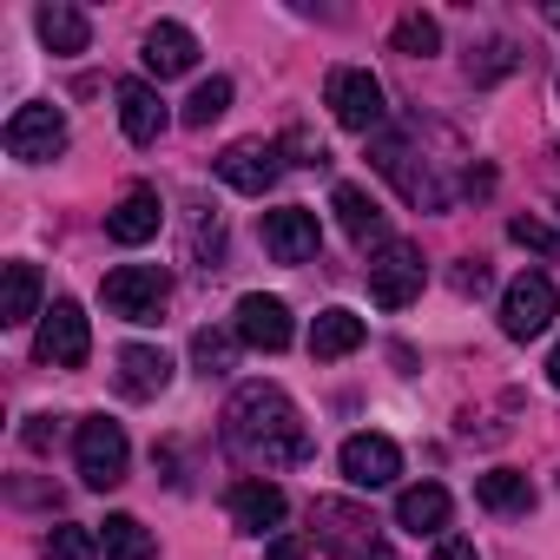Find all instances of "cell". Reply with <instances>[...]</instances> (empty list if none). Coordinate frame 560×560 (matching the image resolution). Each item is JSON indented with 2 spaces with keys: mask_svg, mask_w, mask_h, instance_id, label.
Masks as SVG:
<instances>
[{
  "mask_svg": "<svg viewBox=\"0 0 560 560\" xmlns=\"http://www.w3.org/2000/svg\"><path fill=\"white\" fill-rule=\"evenodd\" d=\"M224 448H231L244 468H264V475H270V468H298V462L317 455V442H311L298 402L277 389V383H244V389L231 396V409H224Z\"/></svg>",
  "mask_w": 560,
  "mask_h": 560,
  "instance_id": "6da1fadb",
  "label": "cell"
},
{
  "mask_svg": "<svg viewBox=\"0 0 560 560\" xmlns=\"http://www.w3.org/2000/svg\"><path fill=\"white\" fill-rule=\"evenodd\" d=\"M311 534H317V547L337 553V560H396V547L376 534L370 508H357V501H343V494L311 501Z\"/></svg>",
  "mask_w": 560,
  "mask_h": 560,
  "instance_id": "7a4b0ae2",
  "label": "cell"
},
{
  "mask_svg": "<svg viewBox=\"0 0 560 560\" xmlns=\"http://www.w3.org/2000/svg\"><path fill=\"white\" fill-rule=\"evenodd\" d=\"M100 304L119 324H159L172 304V270L165 264H119V270H106Z\"/></svg>",
  "mask_w": 560,
  "mask_h": 560,
  "instance_id": "3957f363",
  "label": "cell"
},
{
  "mask_svg": "<svg viewBox=\"0 0 560 560\" xmlns=\"http://www.w3.org/2000/svg\"><path fill=\"white\" fill-rule=\"evenodd\" d=\"M73 462H80V481L86 488H119L126 481V462H132V442L113 416H86L73 429Z\"/></svg>",
  "mask_w": 560,
  "mask_h": 560,
  "instance_id": "277c9868",
  "label": "cell"
},
{
  "mask_svg": "<svg viewBox=\"0 0 560 560\" xmlns=\"http://www.w3.org/2000/svg\"><path fill=\"white\" fill-rule=\"evenodd\" d=\"M422 284H429V264L409 237H389L383 250H370V298L383 311H409L422 298Z\"/></svg>",
  "mask_w": 560,
  "mask_h": 560,
  "instance_id": "5b68a950",
  "label": "cell"
},
{
  "mask_svg": "<svg viewBox=\"0 0 560 560\" xmlns=\"http://www.w3.org/2000/svg\"><path fill=\"white\" fill-rule=\"evenodd\" d=\"M553 317H560V291H553V277H540V270H521L514 284L501 291V330H508L514 343H534V337H547V330H553Z\"/></svg>",
  "mask_w": 560,
  "mask_h": 560,
  "instance_id": "8992f818",
  "label": "cell"
},
{
  "mask_svg": "<svg viewBox=\"0 0 560 560\" xmlns=\"http://www.w3.org/2000/svg\"><path fill=\"white\" fill-rule=\"evenodd\" d=\"M324 106L337 113V126L343 132H376L383 126V80L370 73V67H330V80H324Z\"/></svg>",
  "mask_w": 560,
  "mask_h": 560,
  "instance_id": "52a82bcc",
  "label": "cell"
},
{
  "mask_svg": "<svg viewBox=\"0 0 560 560\" xmlns=\"http://www.w3.org/2000/svg\"><path fill=\"white\" fill-rule=\"evenodd\" d=\"M34 357L54 363V370H80V363L93 357V324H86V311H80L73 298H54V311L40 317V330H34Z\"/></svg>",
  "mask_w": 560,
  "mask_h": 560,
  "instance_id": "ba28073f",
  "label": "cell"
},
{
  "mask_svg": "<svg viewBox=\"0 0 560 560\" xmlns=\"http://www.w3.org/2000/svg\"><path fill=\"white\" fill-rule=\"evenodd\" d=\"M8 159H21V165H47V159H60L67 152V113L60 106H47V100H34V106H21L14 119H8Z\"/></svg>",
  "mask_w": 560,
  "mask_h": 560,
  "instance_id": "9c48e42d",
  "label": "cell"
},
{
  "mask_svg": "<svg viewBox=\"0 0 560 560\" xmlns=\"http://www.w3.org/2000/svg\"><path fill=\"white\" fill-rule=\"evenodd\" d=\"M257 237H264V250H270L277 264H317V250H324V224H317V211H311V205L264 211Z\"/></svg>",
  "mask_w": 560,
  "mask_h": 560,
  "instance_id": "30bf717a",
  "label": "cell"
},
{
  "mask_svg": "<svg viewBox=\"0 0 560 560\" xmlns=\"http://www.w3.org/2000/svg\"><path fill=\"white\" fill-rule=\"evenodd\" d=\"M277 172H284V145H270V139H237L218 152V178L244 198H264L277 185Z\"/></svg>",
  "mask_w": 560,
  "mask_h": 560,
  "instance_id": "8fae6325",
  "label": "cell"
},
{
  "mask_svg": "<svg viewBox=\"0 0 560 560\" xmlns=\"http://www.w3.org/2000/svg\"><path fill=\"white\" fill-rule=\"evenodd\" d=\"M231 330H237V343H244V350H264V357L291 350V337H298V330H291V304H284V298H264V291L237 298Z\"/></svg>",
  "mask_w": 560,
  "mask_h": 560,
  "instance_id": "7c38bea8",
  "label": "cell"
},
{
  "mask_svg": "<svg viewBox=\"0 0 560 560\" xmlns=\"http://www.w3.org/2000/svg\"><path fill=\"white\" fill-rule=\"evenodd\" d=\"M409 159H416V152H409L402 139H376V172H383V178H396V191H402L409 205H422V211H448V198H455V191H448L429 165H409Z\"/></svg>",
  "mask_w": 560,
  "mask_h": 560,
  "instance_id": "4fadbf2b",
  "label": "cell"
},
{
  "mask_svg": "<svg viewBox=\"0 0 560 560\" xmlns=\"http://www.w3.org/2000/svg\"><path fill=\"white\" fill-rule=\"evenodd\" d=\"M337 468H343L350 488H389V481L402 475V448H396L389 435L363 429V435H350V442L337 448Z\"/></svg>",
  "mask_w": 560,
  "mask_h": 560,
  "instance_id": "5bb4252c",
  "label": "cell"
},
{
  "mask_svg": "<svg viewBox=\"0 0 560 560\" xmlns=\"http://www.w3.org/2000/svg\"><path fill=\"white\" fill-rule=\"evenodd\" d=\"M224 508H231V527L237 534H277V521H284V488H277L270 475H244L231 494H224Z\"/></svg>",
  "mask_w": 560,
  "mask_h": 560,
  "instance_id": "9a60e30c",
  "label": "cell"
},
{
  "mask_svg": "<svg viewBox=\"0 0 560 560\" xmlns=\"http://www.w3.org/2000/svg\"><path fill=\"white\" fill-rule=\"evenodd\" d=\"M159 224H165V205H159V191H152V185H132V191L106 211V231H113V244H126V250L152 244V237H159Z\"/></svg>",
  "mask_w": 560,
  "mask_h": 560,
  "instance_id": "2e32d148",
  "label": "cell"
},
{
  "mask_svg": "<svg viewBox=\"0 0 560 560\" xmlns=\"http://www.w3.org/2000/svg\"><path fill=\"white\" fill-rule=\"evenodd\" d=\"M145 73L152 80H178V73H191L198 67V40H191V27H178V21H152L145 27Z\"/></svg>",
  "mask_w": 560,
  "mask_h": 560,
  "instance_id": "e0dca14e",
  "label": "cell"
},
{
  "mask_svg": "<svg viewBox=\"0 0 560 560\" xmlns=\"http://www.w3.org/2000/svg\"><path fill=\"white\" fill-rule=\"evenodd\" d=\"M119 126H126L132 145H159L172 119H165V100L145 80H119Z\"/></svg>",
  "mask_w": 560,
  "mask_h": 560,
  "instance_id": "ac0fdd59",
  "label": "cell"
},
{
  "mask_svg": "<svg viewBox=\"0 0 560 560\" xmlns=\"http://www.w3.org/2000/svg\"><path fill=\"white\" fill-rule=\"evenodd\" d=\"M330 205H337V224H343L363 250H383V244H389V218H383V205H376L363 185H337Z\"/></svg>",
  "mask_w": 560,
  "mask_h": 560,
  "instance_id": "d6986e66",
  "label": "cell"
},
{
  "mask_svg": "<svg viewBox=\"0 0 560 560\" xmlns=\"http://www.w3.org/2000/svg\"><path fill=\"white\" fill-rule=\"evenodd\" d=\"M448 508H455V501H448V488H435V481H416V488L396 494V521H402L416 540H422V534L442 540V534H448Z\"/></svg>",
  "mask_w": 560,
  "mask_h": 560,
  "instance_id": "ffe728a7",
  "label": "cell"
},
{
  "mask_svg": "<svg viewBox=\"0 0 560 560\" xmlns=\"http://www.w3.org/2000/svg\"><path fill=\"white\" fill-rule=\"evenodd\" d=\"M165 383H172V357L165 350H152V343H126L119 350V389L126 396H165Z\"/></svg>",
  "mask_w": 560,
  "mask_h": 560,
  "instance_id": "44dd1931",
  "label": "cell"
},
{
  "mask_svg": "<svg viewBox=\"0 0 560 560\" xmlns=\"http://www.w3.org/2000/svg\"><path fill=\"white\" fill-rule=\"evenodd\" d=\"M34 27H40L47 54H86V40H93V21L73 8V0H47V8L34 14Z\"/></svg>",
  "mask_w": 560,
  "mask_h": 560,
  "instance_id": "7402d4cb",
  "label": "cell"
},
{
  "mask_svg": "<svg viewBox=\"0 0 560 560\" xmlns=\"http://www.w3.org/2000/svg\"><path fill=\"white\" fill-rule=\"evenodd\" d=\"M363 317L357 311H324L317 324H311V357L317 363H337V357H350V350H363Z\"/></svg>",
  "mask_w": 560,
  "mask_h": 560,
  "instance_id": "603a6c76",
  "label": "cell"
},
{
  "mask_svg": "<svg viewBox=\"0 0 560 560\" xmlns=\"http://www.w3.org/2000/svg\"><path fill=\"white\" fill-rule=\"evenodd\" d=\"M40 311V264H8V284H0V324H34Z\"/></svg>",
  "mask_w": 560,
  "mask_h": 560,
  "instance_id": "cb8c5ba5",
  "label": "cell"
},
{
  "mask_svg": "<svg viewBox=\"0 0 560 560\" xmlns=\"http://www.w3.org/2000/svg\"><path fill=\"white\" fill-rule=\"evenodd\" d=\"M475 501H481L488 514H527V508H534V481H527L521 468H488V475L475 481Z\"/></svg>",
  "mask_w": 560,
  "mask_h": 560,
  "instance_id": "d4e9b609",
  "label": "cell"
},
{
  "mask_svg": "<svg viewBox=\"0 0 560 560\" xmlns=\"http://www.w3.org/2000/svg\"><path fill=\"white\" fill-rule=\"evenodd\" d=\"M100 547H106V560H152L159 553V540H152V527L139 514H106L100 521Z\"/></svg>",
  "mask_w": 560,
  "mask_h": 560,
  "instance_id": "484cf974",
  "label": "cell"
},
{
  "mask_svg": "<svg viewBox=\"0 0 560 560\" xmlns=\"http://www.w3.org/2000/svg\"><path fill=\"white\" fill-rule=\"evenodd\" d=\"M40 553H47V560H100L106 547H100V527H80V521H60V527H47V540H40Z\"/></svg>",
  "mask_w": 560,
  "mask_h": 560,
  "instance_id": "4316f807",
  "label": "cell"
},
{
  "mask_svg": "<svg viewBox=\"0 0 560 560\" xmlns=\"http://www.w3.org/2000/svg\"><path fill=\"white\" fill-rule=\"evenodd\" d=\"M389 47H396V54H409V60H429V54L442 47L435 14H402V21H396V34H389Z\"/></svg>",
  "mask_w": 560,
  "mask_h": 560,
  "instance_id": "83f0119b",
  "label": "cell"
},
{
  "mask_svg": "<svg viewBox=\"0 0 560 560\" xmlns=\"http://www.w3.org/2000/svg\"><path fill=\"white\" fill-rule=\"evenodd\" d=\"M514 67H521L514 40H481V47L468 54V80H475V86H494V80H508Z\"/></svg>",
  "mask_w": 560,
  "mask_h": 560,
  "instance_id": "f1b7e54d",
  "label": "cell"
},
{
  "mask_svg": "<svg viewBox=\"0 0 560 560\" xmlns=\"http://www.w3.org/2000/svg\"><path fill=\"white\" fill-rule=\"evenodd\" d=\"M231 113V80H198L191 86V100H185V126L191 132H205L211 119H224Z\"/></svg>",
  "mask_w": 560,
  "mask_h": 560,
  "instance_id": "f546056e",
  "label": "cell"
},
{
  "mask_svg": "<svg viewBox=\"0 0 560 560\" xmlns=\"http://www.w3.org/2000/svg\"><path fill=\"white\" fill-rule=\"evenodd\" d=\"M191 363H198L205 376H231V363H237V330H198V337H191Z\"/></svg>",
  "mask_w": 560,
  "mask_h": 560,
  "instance_id": "4dcf8cb0",
  "label": "cell"
},
{
  "mask_svg": "<svg viewBox=\"0 0 560 560\" xmlns=\"http://www.w3.org/2000/svg\"><path fill=\"white\" fill-rule=\"evenodd\" d=\"M508 237H514L521 250H534V257H560V231H553V224H540V218H514V224H508Z\"/></svg>",
  "mask_w": 560,
  "mask_h": 560,
  "instance_id": "1f68e13d",
  "label": "cell"
},
{
  "mask_svg": "<svg viewBox=\"0 0 560 560\" xmlns=\"http://www.w3.org/2000/svg\"><path fill=\"white\" fill-rule=\"evenodd\" d=\"M264 560H311V540H304V534H270Z\"/></svg>",
  "mask_w": 560,
  "mask_h": 560,
  "instance_id": "d6a6232c",
  "label": "cell"
},
{
  "mask_svg": "<svg viewBox=\"0 0 560 560\" xmlns=\"http://www.w3.org/2000/svg\"><path fill=\"white\" fill-rule=\"evenodd\" d=\"M284 145H291V152H298V165H317V172H324V165H330V152H324V145H317V139H311V132H291V139H284Z\"/></svg>",
  "mask_w": 560,
  "mask_h": 560,
  "instance_id": "836d02e7",
  "label": "cell"
},
{
  "mask_svg": "<svg viewBox=\"0 0 560 560\" xmlns=\"http://www.w3.org/2000/svg\"><path fill=\"white\" fill-rule=\"evenodd\" d=\"M435 560H481V553H475V540H462V534H442V540H435Z\"/></svg>",
  "mask_w": 560,
  "mask_h": 560,
  "instance_id": "e575fe53",
  "label": "cell"
},
{
  "mask_svg": "<svg viewBox=\"0 0 560 560\" xmlns=\"http://www.w3.org/2000/svg\"><path fill=\"white\" fill-rule=\"evenodd\" d=\"M455 291H462V298H481V291H488V270H481V264H462V270H455Z\"/></svg>",
  "mask_w": 560,
  "mask_h": 560,
  "instance_id": "d590c367",
  "label": "cell"
},
{
  "mask_svg": "<svg viewBox=\"0 0 560 560\" xmlns=\"http://www.w3.org/2000/svg\"><path fill=\"white\" fill-rule=\"evenodd\" d=\"M47 442H54V416H34L27 422V448H47Z\"/></svg>",
  "mask_w": 560,
  "mask_h": 560,
  "instance_id": "8d00e7d4",
  "label": "cell"
},
{
  "mask_svg": "<svg viewBox=\"0 0 560 560\" xmlns=\"http://www.w3.org/2000/svg\"><path fill=\"white\" fill-rule=\"evenodd\" d=\"M547 383L560 389V343H553V357H547Z\"/></svg>",
  "mask_w": 560,
  "mask_h": 560,
  "instance_id": "74e56055",
  "label": "cell"
},
{
  "mask_svg": "<svg viewBox=\"0 0 560 560\" xmlns=\"http://www.w3.org/2000/svg\"><path fill=\"white\" fill-rule=\"evenodd\" d=\"M547 21H553V27H560V8H547Z\"/></svg>",
  "mask_w": 560,
  "mask_h": 560,
  "instance_id": "f35d334b",
  "label": "cell"
}]
</instances>
